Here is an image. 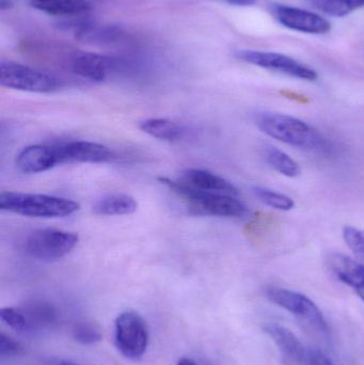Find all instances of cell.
<instances>
[{
	"label": "cell",
	"mask_w": 364,
	"mask_h": 365,
	"mask_svg": "<svg viewBox=\"0 0 364 365\" xmlns=\"http://www.w3.org/2000/svg\"><path fill=\"white\" fill-rule=\"evenodd\" d=\"M236 58L252 66L280 73L286 76L306 81H316L318 75L316 71L294 58L273 51H250L241 49L235 53Z\"/></svg>",
	"instance_id": "obj_7"
},
{
	"label": "cell",
	"mask_w": 364,
	"mask_h": 365,
	"mask_svg": "<svg viewBox=\"0 0 364 365\" xmlns=\"http://www.w3.org/2000/svg\"><path fill=\"white\" fill-rule=\"evenodd\" d=\"M307 365H336L324 353L318 349H310Z\"/></svg>",
	"instance_id": "obj_27"
},
{
	"label": "cell",
	"mask_w": 364,
	"mask_h": 365,
	"mask_svg": "<svg viewBox=\"0 0 364 365\" xmlns=\"http://www.w3.org/2000/svg\"><path fill=\"white\" fill-rule=\"evenodd\" d=\"M274 19L288 29L310 34H328L331 25L328 19L318 13L288 4H271L269 6Z\"/></svg>",
	"instance_id": "obj_9"
},
{
	"label": "cell",
	"mask_w": 364,
	"mask_h": 365,
	"mask_svg": "<svg viewBox=\"0 0 364 365\" xmlns=\"http://www.w3.org/2000/svg\"><path fill=\"white\" fill-rule=\"evenodd\" d=\"M19 351H21V345L19 343L15 342L10 336L1 334L0 336V356L2 358L16 355Z\"/></svg>",
	"instance_id": "obj_26"
},
{
	"label": "cell",
	"mask_w": 364,
	"mask_h": 365,
	"mask_svg": "<svg viewBox=\"0 0 364 365\" xmlns=\"http://www.w3.org/2000/svg\"><path fill=\"white\" fill-rule=\"evenodd\" d=\"M0 319L14 331L25 332L29 329L25 312L14 308H4L0 310Z\"/></svg>",
	"instance_id": "obj_24"
},
{
	"label": "cell",
	"mask_w": 364,
	"mask_h": 365,
	"mask_svg": "<svg viewBox=\"0 0 364 365\" xmlns=\"http://www.w3.org/2000/svg\"><path fill=\"white\" fill-rule=\"evenodd\" d=\"M48 365H78V364H73V362H70V361H63V360H60V361L51 362V364H48Z\"/></svg>",
	"instance_id": "obj_31"
},
{
	"label": "cell",
	"mask_w": 364,
	"mask_h": 365,
	"mask_svg": "<svg viewBox=\"0 0 364 365\" xmlns=\"http://www.w3.org/2000/svg\"><path fill=\"white\" fill-rule=\"evenodd\" d=\"M312 6L327 15L343 17L363 8L364 0H308Z\"/></svg>",
	"instance_id": "obj_21"
},
{
	"label": "cell",
	"mask_w": 364,
	"mask_h": 365,
	"mask_svg": "<svg viewBox=\"0 0 364 365\" xmlns=\"http://www.w3.org/2000/svg\"><path fill=\"white\" fill-rule=\"evenodd\" d=\"M344 242L350 251L354 253L355 257L360 259L361 263L364 264V231L357 229L352 225H345L343 227Z\"/></svg>",
	"instance_id": "obj_23"
},
{
	"label": "cell",
	"mask_w": 364,
	"mask_h": 365,
	"mask_svg": "<svg viewBox=\"0 0 364 365\" xmlns=\"http://www.w3.org/2000/svg\"><path fill=\"white\" fill-rule=\"evenodd\" d=\"M327 262L337 278L352 287L364 302V264L339 252L331 253Z\"/></svg>",
	"instance_id": "obj_13"
},
{
	"label": "cell",
	"mask_w": 364,
	"mask_h": 365,
	"mask_svg": "<svg viewBox=\"0 0 364 365\" xmlns=\"http://www.w3.org/2000/svg\"><path fill=\"white\" fill-rule=\"evenodd\" d=\"M226 1L232 6H247L256 4V0H226Z\"/></svg>",
	"instance_id": "obj_28"
},
{
	"label": "cell",
	"mask_w": 364,
	"mask_h": 365,
	"mask_svg": "<svg viewBox=\"0 0 364 365\" xmlns=\"http://www.w3.org/2000/svg\"><path fill=\"white\" fill-rule=\"evenodd\" d=\"M254 193L262 203L274 210L288 212L295 207L294 200L284 193L265 187H254Z\"/></svg>",
	"instance_id": "obj_22"
},
{
	"label": "cell",
	"mask_w": 364,
	"mask_h": 365,
	"mask_svg": "<svg viewBox=\"0 0 364 365\" xmlns=\"http://www.w3.org/2000/svg\"><path fill=\"white\" fill-rule=\"evenodd\" d=\"M60 165L104 164L113 160V154L106 145L92 141H72L56 145Z\"/></svg>",
	"instance_id": "obj_10"
},
{
	"label": "cell",
	"mask_w": 364,
	"mask_h": 365,
	"mask_svg": "<svg viewBox=\"0 0 364 365\" xmlns=\"http://www.w3.org/2000/svg\"><path fill=\"white\" fill-rule=\"evenodd\" d=\"M266 296L273 304H277L316 329L322 332H327L328 330L322 311L303 294L280 287H269L266 291Z\"/></svg>",
	"instance_id": "obj_8"
},
{
	"label": "cell",
	"mask_w": 364,
	"mask_h": 365,
	"mask_svg": "<svg viewBox=\"0 0 364 365\" xmlns=\"http://www.w3.org/2000/svg\"><path fill=\"white\" fill-rule=\"evenodd\" d=\"M74 30L77 40L92 44H108L117 41L122 34L117 26L100 25L90 21H79Z\"/></svg>",
	"instance_id": "obj_17"
},
{
	"label": "cell",
	"mask_w": 364,
	"mask_h": 365,
	"mask_svg": "<svg viewBox=\"0 0 364 365\" xmlns=\"http://www.w3.org/2000/svg\"><path fill=\"white\" fill-rule=\"evenodd\" d=\"M74 200L41 193H0V210L31 218H63L79 210Z\"/></svg>",
	"instance_id": "obj_3"
},
{
	"label": "cell",
	"mask_w": 364,
	"mask_h": 365,
	"mask_svg": "<svg viewBox=\"0 0 364 365\" xmlns=\"http://www.w3.org/2000/svg\"><path fill=\"white\" fill-rule=\"evenodd\" d=\"M0 83L2 87L32 93H49L59 87L53 75L16 62H0Z\"/></svg>",
	"instance_id": "obj_5"
},
{
	"label": "cell",
	"mask_w": 364,
	"mask_h": 365,
	"mask_svg": "<svg viewBox=\"0 0 364 365\" xmlns=\"http://www.w3.org/2000/svg\"><path fill=\"white\" fill-rule=\"evenodd\" d=\"M264 158L274 170L284 177L296 178L301 175V170L299 165L286 152L281 151L273 145L265 148Z\"/></svg>",
	"instance_id": "obj_20"
},
{
	"label": "cell",
	"mask_w": 364,
	"mask_h": 365,
	"mask_svg": "<svg viewBox=\"0 0 364 365\" xmlns=\"http://www.w3.org/2000/svg\"><path fill=\"white\" fill-rule=\"evenodd\" d=\"M256 124L261 132L280 143L303 150H325L327 141L318 130L298 118L278 113H261Z\"/></svg>",
	"instance_id": "obj_2"
},
{
	"label": "cell",
	"mask_w": 364,
	"mask_h": 365,
	"mask_svg": "<svg viewBox=\"0 0 364 365\" xmlns=\"http://www.w3.org/2000/svg\"><path fill=\"white\" fill-rule=\"evenodd\" d=\"M16 166L21 173L38 175L59 166L57 147L33 145L26 147L16 156Z\"/></svg>",
	"instance_id": "obj_11"
},
{
	"label": "cell",
	"mask_w": 364,
	"mask_h": 365,
	"mask_svg": "<svg viewBox=\"0 0 364 365\" xmlns=\"http://www.w3.org/2000/svg\"><path fill=\"white\" fill-rule=\"evenodd\" d=\"M13 6L11 0H0V8L1 10H6V9H10Z\"/></svg>",
	"instance_id": "obj_30"
},
{
	"label": "cell",
	"mask_w": 364,
	"mask_h": 365,
	"mask_svg": "<svg viewBox=\"0 0 364 365\" xmlns=\"http://www.w3.org/2000/svg\"><path fill=\"white\" fill-rule=\"evenodd\" d=\"M177 365H198L194 360L190 359V358H182L179 362H177Z\"/></svg>",
	"instance_id": "obj_29"
},
{
	"label": "cell",
	"mask_w": 364,
	"mask_h": 365,
	"mask_svg": "<svg viewBox=\"0 0 364 365\" xmlns=\"http://www.w3.org/2000/svg\"><path fill=\"white\" fill-rule=\"evenodd\" d=\"M36 10L55 16L77 17L92 10L88 0H30Z\"/></svg>",
	"instance_id": "obj_16"
},
{
	"label": "cell",
	"mask_w": 364,
	"mask_h": 365,
	"mask_svg": "<svg viewBox=\"0 0 364 365\" xmlns=\"http://www.w3.org/2000/svg\"><path fill=\"white\" fill-rule=\"evenodd\" d=\"M78 240V235L73 232L41 229L28 236L25 249L32 259L55 262L66 257L77 246Z\"/></svg>",
	"instance_id": "obj_4"
},
{
	"label": "cell",
	"mask_w": 364,
	"mask_h": 365,
	"mask_svg": "<svg viewBox=\"0 0 364 365\" xmlns=\"http://www.w3.org/2000/svg\"><path fill=\"white\" fill-rule=\"evenodd\" d=\"M158 180L181 197L196 214L222 218H243L249 212L246 204L237 199L236 195L200 190L179 180L162 177Z\"/></svg>",
	"instance_id": "obj_1"
},
{
	"label": "cell",
	"mask_w": 364,
	"mask_h": 365,
	"mask_svg": "<svg viewBox=\"0 0 364 365\" xmlns=\"http://www.w3.org/2000/svg\"><path fill=\"white\" fill-rule=\"evenodd\" d=\"M137 207L138 203L132 195L115 193L98 200L92 210L94 214L100 216H124L136 212Z\"/></svg>",
	"instance_id": "obj_18"
},
{
	"label": "cell",
	"mask_w": 364,
	"mask_h": 365,
	"mask_svg": "<svg viewBox=\"0 0 364 365\" xmlns=\"http://www.w3.org/2000/svg\"><path fill=\"white\" fill-rule=\"evenodd\" d=\"M264 330L288 361L296 365H307L310 349L306 347L291 330L277 324H269Z\"/></svg>",
	"instance_id": "obj_12"
},
{
	"label": "cell",
	"mask_w": 364,
	"mask_h": 365,
	"mask_svg": "<svg viewBox=\"0 0 364 365\" xmlns=\"http://www.w3.org/2000/svg\"><path fill=\"white\" fill-rule=\"evenodd\" d=\"M139 128L153 138L162 141H179L183 138L185 130L183 126L165 118H151L139 124Z\"/></svg>",
	"instance_id": "obj_19"
},
{
	"label": "cell",
	"mask_w": 364,
	"mask_h": 365,
	"mask_svg": "<svg viewBox=\"0 0 364 365\" xmlns=\"http://www.w3.org/2000/svg\"><path fill=\"white\" fill-rule=\"evenodd\" d=\"M115 340L124 357L140 359L149 344V329L143 317L134 311L121 313L115 319Z\"/></svg>",
	"instance_id": "obj_6"
},
{
	"label": "cell",
	"mask_w": 364,
	"mask_h": 365,
	"mask_svg": "<svg viewBox=\"0 0 364 365\" xmlns=\"http://www.w3.org/2000/svg\"><path fill=\"white\" fill-rule=\"evenodd\" d=\"M73 336L77 343L83 345L95 344L102 340V334L90 324H79L73 330Z\"/></svg>",
	"instance_id": "obj_25"
},
{
	"label": "cell",
	"mask_w": 364,
	"mask_h": 365,
	"mask_svg": "<svg viewBox=\"0 0 364 365\" xmlns=\"http://www.w3.org/2000/svg\"><path fill=\"white\" fill-rule=\"evenodd\" d=\"M113 63L110 58L93 53H81L72 60V70L75 74L93 83L106 81Z\"/></svg>",
	"instance_id": "obj_14"
},
{
	"label": "cell",
	"mask_w": 364,
	"mask_h": 365,
	"mask_svg": "<svg viewBox=\"0 0 364 365\" xmlns=\"http://www.w3.org/2000/svg\"><path fill=\"white\" fill-rule=\"evenodd\" d=\"M179 181L189 185L200 190L212 191V192L227 193V195H237L239 190L236 187L215 173H209L203 169H187L182 173Z\"/></svg>",
	"instance_id": "obj_15"
}]
</instances>
